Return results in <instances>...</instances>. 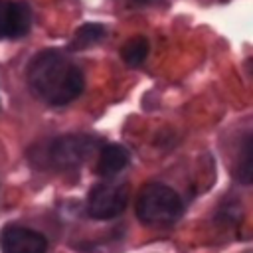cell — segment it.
<instances>
[{"mask_svg": "<svg viewBox=\"0 0 253 253\" xmlns=\"http://www.w3.org/2000/svg\"><path fill=\"white\" fill-rule=\"evenodd\" d=\"M128 202V190L119 182H103L91 188L87 198V211L95 219H113L121 215Z\"/></svg>", "mask_w": 253, "mask_h": 253, "instance_id": "4", "label": "cell"}, {"mask_svg": "<svg viewBox=\"0 0 253 253\" xmlns=\"http://www.w3.org/2000/svg\"><path fill=\"white\" fill-rule=\"evenodd\" d=\"M10 34V2L0 0V40Z\"/></svg>", "mask_w": 253, "mask_h": 253, "instance_id": "11", "label": "cell"}, {"mask_svg": "<svg viewBox=\"0 0 253 253\" xmlns=\"http://www.w3.org/2000/svg\"><path fill=\"white\" fill-rule=\"evenodd\" d=\"M146 55H148V40L142 38V36H136V38L128 40V42L123 45V49H121L123 61H125L126 65H130V67L140 65V63L146 59Z\"/></svg>", "mask_w": 253, "mask_h": 253, "instance_id": "8", "label": "cell"}, {"mask_svg": "<svg viewBox=\"0 0 253 253\" xmlns=\"http://www.w3.org/2000/svg\"><path fill=\"white\" fill-rule=\"evenodd\" d=\"M47 239L22 225H6L0 231V251L2 253H45Z\"/></svg>", "mask_w": 253, "mask_h": 253, "instance_id": "5", "label": "cell"}, {"mask_svg": "<svg viewBox=\"0 0 253 253\" xmlns=\"http://www.w3.org/2000/svg\"><path fill=\"white\" fill-rule=\"evenodd\" d=\"M251 174H253V168H251V138L247 136L245 146H243V160H241V168H239V180L243 184H249Z\"/></svg>", "mask_w": 253, "mask_h": 253, "instance_id": "10", "label": "cell"}, {"mask_svg": "<svg viewBox=\"0 0 253 253\" xmlns=\"http://www.w3.org/2000/svg\"><path fill=\"white\" fill-rule=\"evenodd\" d=\"M32 10L26 2H10V34L8 38H22L30 32Z\"/></svg>", "mask_w": 253, "mask_h": 253, "instance_id": "7", "label": "cell"}, {"mask_svg": "<svg viewBox=\"0 0 253 253\" xmlns=\"http://www.w3.org/2000/svg\"><path fill=\"white\" fill-rule=\"evenodd\" d=\"M28 83L32 91L45 103L65 105L81 95L85 79L81 69L63 53L47 49L30 61Z\"/></svg>", "mask_w": 253, "mask_h": 253, "instance_id": "1", "label": "cell"}, {"mask_svg": "<svg viewBox=\"0 0 253 253\" xmlns=\"http://www.w3.org/2000/svg\"><path fill=\"white\" fill-rule=\"evenodd\" d=\"M97 146L99 140L89 134H65L47 144L43 158L49 166L57 170H69L87 162L97 150Z\"/></svg>", "mask_w": 253, "mask_h": 253, "instance_id": "3", "label": "cell"}, {"mask_svg": "<svg viewBox=\"0 0 253 253\" xmlns=\"http://www.w3.org/2000/svg\"><path fill=\"white\" fill-rule=\"evenodd\" d=\"M103 36H105V28L101 24H83L71 40V49H85L97 43Z\"/></svg>", "mask_w": 253, "mask_h": 253, "instance_id": "9", "label": "cell"}, {"mask_svg": "<svg viewBox=\"0 0 253 253\" xmlns=\"http://www.w3.org/2000/svg\"><path fill=\"white\" fill-rule=\"evenodd\" d=\"M138 4H146V2H150V0H136Z\"/></svg>", "mask_w": 253, "mask_h": 253, "instance_id": "12", "label": "cell"}, {"mask_svg": "<svg viewBox=\"0 0 253 253\" xmlns=\"http://www.w3.org/2000/svg\"><path fill=\"white\" fill-rule=\"evenodd\" d=\"M128 164V150L121 144H105L99 150L97 158V174L99 176H115Z\"/></svg>", "mask_w": 253, "mask_h": 253, "instance_id": "6", "label": "cell"}, {"mask_svg": "<svg viewBox=\"0 0 253 253\" xmlns=\"http://www.w3.org/2000/svg\"><path fill=\"white\" fill-rule=\"evenodd\" d=\"M184 211L180 196L164 184H146L136 200V215L146 225H170Z\"/></svg>", "mask_w": 253, "mask_h": 253, "instance_id": "2", "label": "cell"}]
</instances>
